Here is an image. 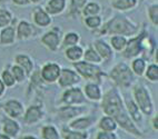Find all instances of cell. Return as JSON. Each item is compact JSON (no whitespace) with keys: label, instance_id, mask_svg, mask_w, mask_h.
<instances>
[{"label":"cell","instance_id":"cell-1","mask_svg":"<svg viewBox=\"0 0 158 139\" xmlns=\"http://www.w3.org/2000/svg\"><path fill=\"white\" fill-rule=\"evenodd\" d=\"M139 31V25L124 14H115L105 23L100 32L104 35H118V36H134Z\"/></svg>","mask_w":158,"mask_h":139},{"label":"cell","instance_id":"cell-2","mask_svg":"<svg viewBox=\"0 0 158 139\" xmlns=\"http://www.w3.org/2000/svg\"><path fill=\"white\" fill-rule=\"evenodd\" d=\"M102 109L107 115L116 117L119 112L125 110L123 101L120 99L118 91L116 89H110L107 91L102 99Z\"/></svg>","mask_w":158,"mask_h":139},{"label":"cell","instance_id":"cell-3","mask_svg":"<svg viewBox=\"0 0 158 139\" xmlns=\"http://www.w3.org/2000/svg\"><path fill=\"white\" fill-rule=\"evenodd\" d=\"M110 78L120 87H128L133 82L134 76L133 71L130 70L126 63H118L116 65L110 72Z\"/></svg>","mask_w":158,"mask_h":139},{"label":"cell","instance_id":"cell-4","mask_svg":"<svg viewBox=\"0 0 158 139\" xmlns=\"http://www.w3.org/2000/svg\"><path fill=\"white\" fill-rule=\"evenodd\" d=\"M134 96L137 101V106L146 115H150L152 111V104L150 96L144 86L137 85L134 89Z\"/></svg>","mask_w":158,"mask_h":139},{"label":"cell","instance_id":"cell-5","mask_svg":"<svg viewBox=\"0 0 158 139\" xmlns=\"http://www.w3.org/2000/svg\"><path fill=\"white\" fill-rule=\"evenodd\" d=\"M146 32H143L139 36L135 38H131L129 41H127L126 47L124 51V57L126 58H133L138 56L143 50V39L145 38Z\"/></svg>","mask_w":158,"mask_h":139},{"label":"cell","instance_id":"cell-6","mask_svg":"<svg viewBox=\"0 0 158 139\" xmlns=\"http://www.w3.org/2000/svg\"><path fill=\"white\" fill-rule=\"evenodd\" d=\"M73 67L76 68V70L82 77L88 78V79H97L100 75H102V70L99 67L93 65V63H85V61H79V63H73Z\"/></svg>","mask_w":158,"mask_h":139},{"label":"cell","instance_id":"cell-7","mask_svg":"<svg viewBox=\"0 0 158 139\" xmlns=\"http://www.w3.org/2000/svg\"><path fill=\"white\" fill-rule=\"evenodd\" d=\"M32 19L38 27H48L52 22L51 16L46 11L44 7L37 6L32 11Z\"/></svg>","mask_w":158,"mask_h":139},{"label":"cell","instance_id":"cell-8","mask_svg":"<svg viewBox=\"0 0 158 139\" xmlns=\"http://www.w3.org/2000/svg\"><path fill=\"white\" fill-rule=\"evenodd\" d=\"M41 41L50 50H57L60 43V30L58 28H55L50 31L46 32L41 38Z\"/></svg>","mask_w":158,"mask_h":139},{"label":"cell","instance_id":"cell-9","mask_svg":"<svg viewBox=\"0 0 158 139\" xmlns=\"http://www.w3.org/2000/svg\"><path fill=\"white\" fill-rule=\"evenodd\" d=\"M62 101L67 105H76V104H81L85 101V96L82 91L79 88H71L67 90L62 96Z\"/></svg>","mask_w":158,"mask_h":139},{"label":"cell","instance_id":"cell-10","mask_svg":"<svg viewBox=\"0 0 158 139\" xmlns=\"http://www.w3.org/2000/svg\"><path fill=\"white\" fill-rule=\"evenodd\" d=\"M58 80H59L61 87H70V86L80 81V78L75 71L70 70V69H62V70H60Z\"/></svg>","mask_w":158,"mask_h":139},{"label":"cell","instance_id":"cell-11","mask_svg":"<svg viewBox=\"0 0 158 139\" xmlns=\"http://www.w3.org/2000/svg\"><path fill=\"white\" fill-rule=\"evenodd\" d=\"M60 67L57 63H47L41 70V76H43L44 80L48 82H54L59 78L60 75Z\"/></svg>","mask_w":158,"mask_h":139},{"label":"cell","instance_id":"cell-12","mask_svg":"<svg viewBox=\"0 0 158 139\" xmlns=\"http://www.w3.org/2000/svg\"><path fill=\"white\" fill-rule=\"evenodd\" d=\"M44 8L50 16H57L66 10L67 0H48Z\"/></svg>","mask_w":158,"mask_h":139},{"label":"cell","instance_id":"cell-13","mask_svg":"<svg viewBox=\"0 0 158 139\" xmlns=\"http://www.w3.org/2000/svg\"><path fill=\"white\" fill-rule=\"evenodd\" d=\"M34 31H35L34 26L31 25L30 22H28V21L23 20V21H20L18 23L16 36L19 39H28V38H30L34 35Z\"/></svg>","mask_w":158,"mask_h":139},{"label":"cell","instance_id":"cell-14","mask_svg":"<svg viewBox=\"0 0 158 139\" xmlns=\"http://www.w3.org/2000/svg\"><path fill=\"white\" fill-rule=\"evenodd\" d=\"M138 0H110V6L118 11H128L136 8Z\"/></svg>","mask_w":158,"mask_h":139},{"label":"cell","instance_id":"cell-15","mask_svg":"<svg viewBox=\"0 0 158 139\" xmlns=\"http://www.w3.org/2000/svg\"><path fill=\"white\" fill-rule=\"evenodd\" d=\"M95 48H96L97 54L100 56L102 59H110L113 56V50L110 48V46L107 45L104 40H96Z\"/></svg>","mask_w":158,"mask_h":139},{"label":"cell","instance_id":"cell-16","mask_svg":"<svg viewBox=\"0 0 158 139\" xmlns=\"http://www.w3.org/2000/svg\"><path fill=\"white\" fill-rule=\"evenodd\" d=\"M5 110H6V112L9 116L19 117L23 114V107L17 100H9L8 102H6V105H5Z\"/></svg>","mask_w":158,"mask_h":139},{"label":"cell","instance_id":"cell-17","mask_svg":"<svg viewBox=\"0 0 158 139\" xmlns=\"http://www.w3.org/2000/svg\"><path fill=\"white\" fill-rule=\"evenodd\" d=\"M16 39V30L12 26H8L6 28H2L0 32V43L1 45H10Z\"/></svg>","mask_w":158,"mask_h":139},{"label":"cell","instance_id":"cell-18","mask_svg":"<svg viewBox=\"0 0 158 139\" xmlns=\"http://www.w3.org/2000/svg\"><path fill=\"white\" fill-rule=\"evenodd\" d=\"M100 12H102V6L98 2H96V1H88L81 10V14H84L85 17L97 16Z\"/></svg>","mask_w":158,"mask_h":139},{"label":"cell","instance_id":"cell-19","mask_svg":"<svg viewBox=\"0 0 158 139\" xmlns=\"http://www.w3.org/2000/svg\"><path fill=\"white\" fill-rule=\"evenodd\" d=\"M85 94L86 96L91 100H100L102 99V92L100 89L96 84H88L85 87Z\"/></svg>","mask_w":158,"mask_h":139},{"label":"cell","instance_id":"cell-20","mask_svg":"<svg viewBox=\"0 0 158 139\" xmlns=\"http://www.w3.org/2000/svg\"><path fill=\"white\" fill-rule=\"evenodd\" d=\"M41 110H40L39 107H37V106H31L29 107V109L27 110L26 112V116H25V119L27 122L31 124V122H36L41 118Z\"/></svg>","mask_w":158,"mask_h":139},{"label":"cell","instance_id":"cell-21","mask_svg":"<svg viewBox=\"0 0 158 139\" xmlns=\"http://www.w3.org/2000/svg\"><path fill=\"white\" fill-rule=\"evenodd\" d=\"M84 55V50L81 47L79 46H70L69 48L66 50V57L71 61H78Z\"/></svg>","mask_w":158,"mask_h":139},{"label":"cell","instance_id":"cell-22","mask_svg":"<svg viewBox=\"0 0 158 139\" xmlns=\"http://www.w3.org/2000/svg\"><path fill=\"white\" fill-rule=\"evenodd\" d=\"M14 20V14L7 8H0V28H6Z\"/></svg>","mask_w":158,"mask_h":139},{"label":"cell","instance_id":"cell-23","mask_svg":"<svg viewBox=\"0 0 158 139\" xmlns=\"http://www.w3.org/2000/svg\"><path fill=\"white\" fill-rule=\"evenodd\" d=\"M16 63L25 70L26 75H30L31 70H32V61L30 60V58L25 55H18L16 57Z\"/></svg>","mask_w":158,"mask_h":139},{"label":"cell","instance_id":"cell-24","mask_svg":"<svg viewBox=\"0 0 158 139\" xmlns=\"http://www.w3.org/2000/svg\"><path fill=\"white\" fill-rule=\"evenodd\" d=\"M89 0H70V5H69V14L71 16H77V14H81L82 8Z\"/></svg>","mask_w":158,"mask_h":139},{"label":"cell","instance_id":"cell-25","mask_svg":"<svg viewBox=\"0 0 158 139\" xmlns=\"http://www.w3.org/2000/svg\"><path fill=\"white\" fill-rule=\"evenodd\" d=\"M110 43H111V46L114 47L115 50L120 51V50H123V49H125V47H126L127 39H126L125 36H118V35H116V36L111 37Z\"/></svg>","mask_w":158,"mask_h":139},{"label":"cell","instance_id":"cell-26","mask_svg":"<svg viewBox=\"0 0 158 139\" xmlns=\"http://www.w3.org/2000/svg\"><path fill=\"white\" fill-rule=\"evenodd\" d=\"M147 16H148V18H149V20L152 21V25L157 27V25H158V3H157V1L152 3V5L147 8Z\"/></svg>","mask_w":158,"mask_h":139},{"label":"cell","instance_id":"cell-27","mask_svg":"<svg viewBox=\"0 0 158 139\" xmlns=\"http://www.w3.org/2000/svg\"><path fill=\"white\" fill-rule=\"evenodd\" d=\"M126 105H127V109L129 111L130 116L133 117V119L136 120V121H138V120L141 119V116H140V112L138 110V106L136 105L135 102L133 101L131 99H126Z\"/></svg>","mask_w":158,"mask_h":139},{"label":"cell","instance_id":"cell-28","mask_svg":"<svg viewBox=\"0 0 158 139\" xmlns=\"http://www.w3.org/2000/svg\"><path fill=\"white\" fill-rule=\"evenodd\" d=\"M102 23V18L97 14V16H89L85 17V25L89 29H97L99 28Z\"/></svg>","mask_w":158,"mask_h":139},{"label":"cell","instance_id":"cell-29","mask_svg":"<svg viewBox=\"0 0 158 139\" xmlns=\"http://www.w3.org/2000/svg\"><path fill=\"white\" fill-rule=\"evenodd\" d=\"M5 125H3V130L6 131L8 135H11V136H15L16 133H17L18 129V124L16 121L11 119H5V122H3Z\"/></svg>","mask_w":158,"mask_h":139},{"label":"cell","instance_id":"cell-30","mask_svg":"<svg viewBox=\"0 0 158 139\" xmlns=\"http://www.w3.org/2000/svg\"><path fill=\"white\" fill-rule=\"evenodd\" d=\"M80 112H81V109H78V108L75 107H66L60 109L59 115L62 118H71V117L79 115Z\"/></svg>","mask_w":158,"mask_h":139},{"label":"cell","instance_id":"cell-31","mask_svg":"<svg viewBox=\"0 0 158 139\" xmlns=\"http://www.w3.org/2000/svg\"><path fill=\"white\" fill-rule=\"evenodd\" d=\"M82 56L85 57L86 61H90V63H100V61H102L100 56H99V55L97 54V51L94 50L93 48H88Z\"/></svg>","mask_w":158,"mask_h":139},{"label":"cell","instance_id":"cell-32","mask_svg":"<svg viewBox=\"0 0 158 139\" xmlns=\"http://www.w3.org/2000/svg\"><path fill=\"white\" fill-rule=\"evenodd\" d=\"M79 39V35L77 32H68L65 35V38H64V45L70 47V46H76L78 43Z\"/></svg>","mask_w":158,"mask_h":139},{"label":"cell","instance_id":"cell-33","mask_svg":"<svg viewBox=\"0 0 158 139\" xmlns=\"http://www.w3.org/2000/svg\"><path fill=\"white\" fill-rule=\"evenodd\" d=\"M145 69H146V63L143 59L138 58V59H135L133 61V70L136 75L141 76L145 72Z\"/></svg>","mask_w":158,"mask_h":139},{"label":"cell","instance_id":"cell-34","mask_svg":"<svg viewBox=\"0 0 158 139\" xmlns=\"http://www.w3.org/2000/svg\"><path fill=\"white\" fill-rule=\"evenodd\" d=\"M11 74H12V76H14L15 80L18 82L23 81V79H25V77H26L25 70H23L20 66H14L11 69Z\"/></svg>","mask_w":158,"mask_h":139},{"label":"cell","instance_id":"cell-35","mask_svg":"<svg viewBox=\"0 0 158 139\" xmlns=\"http://www.w3.org/2000/svg\"><path fill=\"white\" fill-rule=\"evenodd\" d=\"M100 127L104 129V130H114L116 128V122L113 118H110V117H105L102 118V121H100Z\"/></svg>","mask_w":158,"mask_h":139},{"label":"cell","instance_id":"cell-36","mask_svg":"<svg viewBox=\"0 0 158 139\" xmlns=\"http://www.w3.org/2000/svg\"><path fill=\"white\" fill-rule=\"evenodd\" d=\"M146 77L150 81H157L158 79V67L157 65H150L146 71Z\"/></svg>","mask_w":158,"mask_h":139},{"label":"cell","instance_id":"cell-37","mask_svg":"<svg viewBox=\"0 0 158 139\" xmlns=\"http://www.w3.org/2000/svg\"><path fill=\"white\" fill-rule=\"evenodd\" d=\"M1 78H2V82L5 84L6 86H8V87H12V86L15 85V82H16V80H15L14 76H12L11 71H8V70H5L1 74Z\"/></svg>","mask_w":158,"mask_h":139},{"label":"cell","instance_id":"cell-38","mask_svg":"<svg viewBox=\"0 0 158 139\" xmlns=\"http://www.w3.org/2000/svg\"><path fill=\"white\" fill-rule=\"evenodd\" d=\"M90 124L91 120L89 118H81V119L75 120L70 126L75 129H84V128H87Z\"/></svg>","mask_w":158,"mask_h":139},{"label":"cell","instance_id":"cell-39","mask_svg":"<svg viewBox=\"0 0 158 139\" xmlns=\"http://www.w3.org/2000/svg\"><path fill=\"white\" fill-rule=\"evenodd\" d=\"M44 136L46 139H58V133L54 127H46L44 129Z\"/></svg>","mask_w":158,"mask_h":139},{"label":"cell","instance_id":"cell-40","mask_svg":"<svg viewBox=\"0 0 158 139\" xmlns=\"http://www.w3.org/2000/svg\"><path fill=\"white\" fill-rule=\"evenodd\" d=\"M87 136L85 133H68L66 139H86Z\"/></svg>","mask_w":158,"mask_h":139},{"label":"cell","instance_id":"cell-41","mask_svg":"<svg viewBox=\"0 0 158 139\" xmlns=\"http://www.w3.org/2000/svg\"><path fill=\"white\" fill-rule=\"evenodd\" d=\"M11 2L18 7H27L30 6V0H11Z\"/></svg>","mask_w":158,"mask_h":139},{"label":"cell","instance_id":"cell-42","mask_svg":"<svg viewBox=\"0 0 158 139\" xmlns=\"http://www.w3.org/2000/svg\"><path fill=\"white\" fill-rule=\"evenodd\" d=\"M97 139H115V136L113 133H102L98 135V138Z\"/></svg>","mask_w":158,"mask_h":139},{"label":"cell","instance_id":"cell-43","mask_svg":"<svg viewBox=\"0 0 158 139\" xmlns=\"http://www.w3.org/2000/svg\"><path fill=\"white\" fill-rule=\"evenodd\" d=\"M3 91H5V84L2 82V80L0 79V96L3 94Z\"/></svg>","mask_w":158,"mask_h":139},{"label":"cell","instance_id":"cell-44","mask_svg":"<svg viewBox=\"0 0 158 139\" xmlns=\"http://www.w3.org/2000/svg\"><path fill=\"white\" fill-rule=\"evenodd\" d=\"M43 1V0H30V3L31 5H38V3H40Z\"/></svg>","mask_w":158,"mask_h":139},{"label":"cell","instance_id":"cell-45","mask_svg":"<svg viewBox=\"0 0 158 139\" xmlns=\"http://www.w3.org/2000/svg\"><path fill=\"white\" fill-rule=\"evenodd\" d=\"M154 127H155L156 129H157V117H156L155 120H154Z\"/></svg>","mask_w":158,"mask_h":139},{"label":"cell","instance_id":"cell-46","mask_svg":"<svg viewBox=\"0 0 158 139\" xmlns=\"http://www.w3.org/2000/svg\"><path fill=\"white\" fill-rule=\"evenodd\" d=\"M9 1H11V0H0V3H8Z\"/></svg>","mask_w":158,"mask_h":139},{"label":"cell","instance_id":"cell-47","mask_svg":"<svg viewBox=\"0 0 158 139\" xmlns=\"http://www.w3.org/2000/svg\"><path fill=\"white\" fill-rule=\"evenodd\" d=\"M0 139H9L8 137H6V136H2V135H0Z\"/></svg>","mask_w":158,"mask_h":139},{"label":"cell","instance_id":"cell-48","mask_svg":"<svg viewBox=\"0 0 158 139\" xmlns=\"http://www.w3.org/2000/svg\"><path fill=\"white\" fill-rule=\"evenodd\" d=\"M23 139H35V138H31V137H26V138H23Z\"/></svg>","mask_w":158,"mask_h":139},{"label":"cell","instance_id":"cell-49","mask_svg":"<svg viewBox=\"0 0 158 139\" xmlns=\"http://www.w3.org/2000/svg\"><path fill=\"white\" fill-rule=\"evenodd\" d=\"M156 1H157V0H156Z\"/></svg>","mask_w":158,"mask_h":139}]
</instances>
